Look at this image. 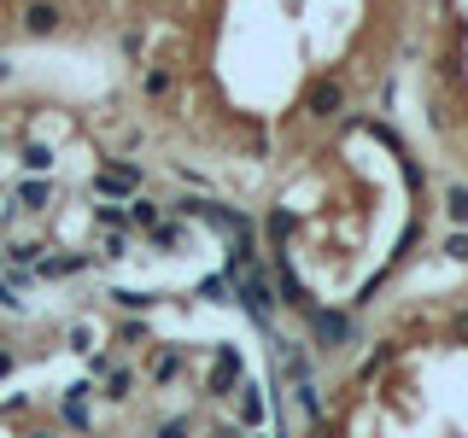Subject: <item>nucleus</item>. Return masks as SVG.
I'll list each match as a JSON object with an SVG mask.
<instances>
[{
	"label": "nucleus",
	"instance_id": "obj_1",
	"mask_svg": "<svg viewBox=\"0 0 468 438\" xmlns=\"http://www.w3.org/2000/svg\"><path fill=\"white\" fill-rule=\"evenodd\" d=\"M304 321V339H311L316 357H340V350L363 345V328H357V310H334V304H311L299 316Z\"/></svg>",
	"mask_w": 468,
	"mask_h": 438
},
{
	"label": "nucleus",
	"instance_id": "obj_2",
	"mask_svg": "<svg viewBox=\"0 0 468 438\" xmlns=\"http://www.w3.org/2000/svg\"><path fill=\"white\" fill-rule=\"evenodd\" d=\"M234 304H240V310L252 316L263 333L275 328V310H282V298H275V275H270V263H263V257H252L240 275H234Z\"/></svg>",
	"mask_w": 468,
	"mask_h": 438
},
{
	"label": "nucleus",
	"instance_id": "obj_3",
	"mask_svg": "<svg viewBox=\"0 0 468 438\" xmlns=\"http://www.w3.org/2000/svg\"><path fill=\"white\" fill-rule=\"evenodd\" d=\"M346 99H351V88L340 70H322V77L304 82V99H299V111H304V123H334V117L346 111Z\"/></svg>",
	"mask_w": 468,
	"mask_h": 438
},
{
	"label": "nucleus",
	"instance_id": "obj_4",
	"mask_svg": "<svg viewBox=\"0 0 468 438\" xmlns=\"http://www.w3.org/2000/svg\"><path fill=\"white\" fill-rule=\"evenodd\" d=\"M94 193L106 199V204H123V199L146 193V170L129 164V158H106V164L94 170Z\"/></svg>",
	"mask_w": 468,
	"mask_h": 438
},
{
	"label": "nucleus",
	"instance_id": "obj_5",
	"mask_svg": "<svg viewBox=\"0 0 468 438\" xmlns=\"http://www.w3.org/2000/svg\"><path fill=\"white\" fill-rule=\"evenodd\" d=\"M65 24H70L65 0H24V6H18V29H24L29 41H53Z\"/></svg>",
	"mask_w": 468,
	"mask_h": 438
},
{
	"label": "nucleus",
	"instance_id": "obj_6",
	"mask_svg": "<svg viewBox=\"0 0 468 438\" xmlns=\"http://www.w3.org/2000/svg\"><path fill=\"white\" fill-rule=\"evenodd\" d=\"M240 380H246V362H240V350H234V345H223V350H217V362H211V374H205V398H217V403H223V398H234V386H240Z\"/></svg>",
	"mask_w": 468,
	"mask_h": 438
},
{
	"label": "nucleus",
	"instance_id": "obj_7",
	"mask_svg": "<svg viewBox=\"0 0 468 438\" xmlns=\"http://www.w3.org/2000/svg\"><path fill=\"white\" fill-rule=\"evenodd\" d=\"M270 275H275V298H282V310H292V316L311 310V292H304V281L292 275V257H287V252H275Z\"/></svg>",
	"mask_w": 468,
	"mask_h": 438
},
{
	"label": "nucleus",
	"instance_id": "obj_8",
	"mask_svg": "<svg viewBox=\"0 0 468 438\" xmlns=\"http://www.w3.org/2000/svg\"><path fill=\"white\" fill-rule=\"evenodd\" d=\"M234 421H240L246 433H263L270 403H263V386H258V380H240V386H234Z\"/></svg>",
	"mask_w": 468,
	"mask_h": 438
},
{
	"label": "nucleus",
	"instance_id": "obj_9",
	"mask_svg": "<svg viewBox=\"0 0 468 438\" xmlns=\"http://www.w3.org/2000/svg\"><path fill=\"white\" fill-rule=\"evenodd\" d=\"M88 398H94V380L65 386V398H58V421H65V427H77V433H88Z\"/></svg>",
	"mask_w": 468,
	"mask_h": 438
},
{
	"label": "nucleus",
	"instance_id": "obj_10",
	"mask_svg": "<svg viewBox=\"0 0 468 438\" xmlns=\"http://www.w3.org/2000/svg\"><path fill=\"white\" fill-rule=\"evenodd\" d=\"M106 298L117 304V310L123 316H146V310H158V304H165V292H141V287H112Z\"/></svg>",
	"mask_w": 468,
	"mask_h": 438
},
{
	"label": "nucleus",
	"instance_id": "obj_11",
	"mask_svg": "<svg viewBox=\"0 0 468 438\" xmlns=\"http://www.w3.org/2000/svg\"><path fill=\"white\" fill-rule=\"evenodd\" d=\"M165 199H153V193H135V199H129V228H141V234H153L158 223H165Z\"/></svg>",
	"mask_w": 468,
	"mask_h": 438
},
{
	"label": "nucleus",
	"instance_id": "obj_12",
	"mask_svg": "<svg viewBox=\"0 0 468 438\" xmlns=\"http://www.w3.org/2000/svg\"><path fill=\"white\" fill-rule=\"evenodd\" d=\"M141 94L153 99V106L176 99V70H170V65H146V70H141Z\"/></svg>",
	"mask_w": 468,
	"mask_h": 438
},
{
	"label": "nucleus",
	"instance_id": "obj_13",
	"mask_svg": "<svg viewBox=\"0 0 468 438\" xmlns=\"http://www.w3.org/2000/svg\"><path fill=\"white\" fill-rule=\"evenodd\" d=\"M48 199H53V182H48V175H24L18 193H12L18 211H48Z\"/></svg>",
	"mask_w": 468,
	"mask_h": 438
},
{
	"label": "nucleus",
	"instance_id": "obj_14",
	"mask_svg": "<svg viewBox=\"0 0 468 438\" xmlns=\"http://www.w3.org/2000/svg\"><path fill=\"white\" fill-rule=\"evenodd\" d=\"M275 345H282L287 380H292V386H304V380H311V345H299V339H275Z\"/></svg>",
	"mask_w": 468,
	"mask_h": 438
},
{
	"label": "nucleus",
	"instance_id": "obj_15",
	"mask_svg": "<svg viewBox=\"0 0 468 438\" xmlns=\"http://www.w3.org/2000/svg\"><path fill=\"white\" fill-rule=\"evenodd\" d=\"M292 403H299V415L311 421V427H316V421H328V403H322V386H316V380L292 386Z\"/></svg>",
	"mask_w": 468,
	"mask_h": 438
},
{
	"label": "nucleus",
	"instance_id": "obj_16",
	"mask_svg": "<svg viewBox=\"0 0 468 438\" xmlns=\"http://www.w3.org/2000/svg\"><path fill=\"white\" fill-rule=\"evenodd\" d=\"M100 380H106V391H100L106 403H129V398H135V369H117V362H112Z\"/></svg>",
	"mask_w": 468,
	"mask_h": 438
},
{
	"label": "nucleus",
	"instance_id": "obj_17",
	"mask_svg": "<svg viewBox=\"0 0 468 438\" xmlns=\"http://www.w3.org/2000/svg\"><path fill=\"white\" fill-rule=\"evenodd\" d=\"M392 357H399V345H392V339H375V345H369V357L357 362V386H369V380H375L380 369H387Z\"/></svg>",
	"mask_w": 468,
	"mask_h": 438
},
{
	"label": "nucleus",
	"instance_id": "obj_18",
	"mask_svg": "<svg viewBox=\"0 0 468 438\" xmlns=\"http://www.w3.org/2000/svg\"><path fill=\"white\" fill-rule=\"evenodd\" d=\"M18 170H24V175H48V170H53V146H48V141H24V146H18Z\"/></svg>",
	"mask_w": 468,
	"mask_h": 438
},
{
	"label": "nucleus",
	"instance_id": "obj_19",
	"mask_svg": "<svg viewBox=\"0 0 468 438\" xmlns=\"http://www.w3.org/2000/svg\"><path fill=\"white\" fill-rule=\"evenodd\" d=\"M439 204H445L451 228H468V182H445V193H439Z\"/></svg>",
	"mask_w": 468,
	"mask_h": 438
},
{
	"label": "nucleus",
	"instance_id": "obj_20",
	"mask_svg": "<svg viewBox=\"0 0 468 438\" xmlns=\"http://www.w3.org/2000/svg\"><path fill=\"white\" fill-rule=\"evenodd\" d=\"M146 240H153L158 252H182V245H187V223H182V216H165V223L146 234Z\"/></svg>",
	"mask_w": 468,
	"mask_h": 438
},
{
	"label": "nucleus",
	"instance_id": "obj_21",
	"mask_svg": "<svg viewBox=\"0 0 468 438\" xmlns=\"http://www.w3.org/2000/svg\"><path fill=\"white\" fill-rule=\"evenodd\" d=\"M194 298H205V304H234V275L223 269V275H205V281L194 287Z\"/></svg>",
	"mask_w": 468,
	"mask_h": 438
},
{
	"label": "nucleus",
	"instance_id": "obj_22",
	"mask_svg": "<svg viewBox=\"0 0 468 438\" xmlns=\"http://www.w3.org/2000/svg\"><path fill=\"white\" fill-rule=\"evenodd\" d=\"M41 257H48V245H41V240H12L6 245V269H36Z\"/></svg>",
	"mask_w": 468,
	"mask_h": 438
},
{
	"label": "nucleus",
	"instance_id": "obj_23",
	"mask_svg": "<svg viewBox=\"0 0 468 438\" xmlns=\"http://www.w3.org/2000/svg\"><path fill=\"white\" fill-rule=\"evenodd\" d=\"M129 245H135V228H112L106 240H100V252H94V257H106V263H117V257H129Z\"/></svg>",
	"mask_w": 468,
	"mask_h": 438
},
{
	"label": "nucleus",
	"instance_id": "obj_24",
	"mask_svg": "<svg viewBox=\"0 0 468 438\" xmlns=\"http://www.w3.org/2000/svg\"><path fill=\"white\" fill-rule=\"evenodd\" d=\"M182 369H187V357H182V350H165V357L153 362V380H158V386H170V380L182 374Z\"/></svg>",
	"mask_w": 468,
	"mask_h": 438
},
{
	"label": "nucleus",
	"instance_id": "obj_25",
	"mask_svg": "<svg viewBox=\"0 0 468 438\" xmlns=\"http://www.w3.org/2000/svg\"><path fill=\"white\" fill-rule=\"evenodd\" d=\"M399 170H404V187H410V199H421V193H428V175H421V164H416V158H399Z\"/></svg>",
	"mask_w": 468,
	"mask_h": 438
},
{
	"label": "nucleus",
	"instance_id": "obj_26",
	"mask_svg": "<svg viewBox=\"0 0 468 438\" xmlns=\"http://www.w3.org/2000/svg\"><path fill=\"white\" fill-rule=\"evenodd\" d=\"M65 345L82 350V357H94V328H88V321H70V328H65Z\"/></svg>",
	"mask_w": 468,
	"mask_h": 438
},
{
	"label": "nucleus",
	"instance_id": "obj_27",
	"mask_svg": "<svg viewBox=\"0 0 468 438\" xmlns=\"http://www.w3.org/2000/svg\"><path fill=\"white\" fill-rule=\"evenodd\" d=\"M439 252H445L451 263H468V228H451L445 240H439Z\"/></svg>",
	"mask_w": 468,
	"mask_h": 438
},
{
	"label": "nucleus",
	"instance_id": "obj_28",
	"mask_svg": "<svg viewBox=\"0 0 468 438\" xmlns=\"http://www.w3.org/2000/svg\"><path fill=\"white\" fill-rule=\"evenodd\" d=\"M153 438H194V415H170V421H158Z\"/></svg>",
	"mask_w": 468,
	"mask_h": 438
},
{
	"label": "nucleus",
	"instance_id": "obj_29",
	"mask_svg": "<svg viewBox=\"0 0 468 438\" xmlns=\"http://www.w3.org/2000/svg\"><path fill=\"white\" fill-rule=\"evenodd\" d=\"M146 339H153V328H146L141 316H129L123 328H117V345H146Z\"/></svg>",
	"mask_w": 468,
	"mask_h": 438
},
{
	"label": "nucleus",
	"instance_id": "obj_30",
	"mask_svg": "<svg viewBox=\"0 0 468 438\" xmlns=\"http://www.w3.org/2000/svg\"><path fill=\"white\" fill-rule=\"evenodd\" d=\"M94 223H100V228H129V211H123V204H100Z\"/></svg>",
	"mask_w": 468,
	"mask_h": 438
},
{
	"label": "nucleus",
	"instance_id": "obj_31",
	"mask_svg": "<svg viewBox=\"0 0 468 438\" xmlns=\"http://www.w3.org/2000/svg\"><path fill=\"white\" fill-rule=\"evenodd\" d=\"M451 345H468V304L451 310Z\"/></svg>",
	"mask_w": 468,
	"mask_h": 438
},
{
	"label": "nucleus",
	"instance_id": "obj_32",
	"mask_svg": "<svg viewBox=\"0 0 468 438\" xmlns=\"http://www.w3.org/2000/svg\"><path fill=\"white\" fill-rule=\"evenodd\" d=\"M205 438H246L240 421H217V427H205Z\"/></svg>",
	"mask_w": 468,
	"mask_h": 438
},
{
	"label": "nucleus",
	"instance_id": "obj_33",
	"mask_svg": "<svg viewBox=\"0 0 468 438\" xmlns=\"http://www.w3.org/2000/svg\"><path fill=\"white\" fill-rule=\"evenodd\" d=\"M141 47H146V41H141V29H123V53H129V58H141Z\"/></svg>",
	"mask_w": 468,
	"mask_h": 438
},
{
	"label": "nucleus",
	"instance_id": "obj_34",
	"mask_svg": "<svg viewBox=\"0 0 468 438\" xmlns=\"http://www.w3.org/2000/svg\"><path fill=\"white\" fill-rule=\"evenodd\" d=\"M0 310H24V298H18V292H12L6 281H0Z\"/></svg>",
	"mask_w": 468,
	"mask_h": 438
},
{
	"label": "nucleus",
	"instance_id": "obj_35",
	"mask_svg": "<svg viewBox=\"0 0 468 438\" xmlns=\"http://www.w3.org/2000/svg\"><path fill=\"white\" fill-rule=\"evenodd\" d=\"M12 369H18V357H12V350H0V380H6Z\"/></svg>",
	"mask_w": 468,
	"mask_h": 438
},
{
	"label": "nucleus",
	"instance_id": "obj_36",
	"mask_svg": "<svg viewBox=\"0 0 468 438\" xmlns=\"http://www.w3.org/2000/svg\"><path fill=\"white\" fill-rule=\"evenodd\" d=\"M0 82H12V58L6 53H0Z\"/></svg>",
	"mask_w": 468,
	"mask_h": 438
},
{
	"label": "nucleus",
	"instance_id": "obj_37",
	"mask_svg": "<svg viewBox=\"0 0 468 438\" xmlns=\"http://www.w3.org/2000/svg\"><path fill=\"white\" fill-rule=\"evenodd\" d=\"M82 438H106V433H82Z\"/></svg>",
	"mask_w": 468,
	"mask_h": 438
},
{
	"label": "nucleus",
	"instance_id": "obj_38",
	"mask_svg": "<svg viewBox=\"0 0 468 438\" xmlns=\"http://www.w3.org/2000/svg\"><path fill=\"white\" fill-rule=\"evenodd\" d=\"M246 438H263V433H246Z\"/></svg>",
	"mask_w": 468,
	"mask_h": 438
}]
</instances>
